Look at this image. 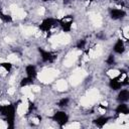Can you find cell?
<instances>
[{
  "label": "cell",
  "mask_w": 129,
  "mask_h": 129,
  "mask_svg": "<svg viewBox=\"0 0 129 129\" xmlns=\"http://www.w3.org/2000/svg\"><path fill=\"white\" fill-rule=\"evenodd\" d=\"M6 127H7V125L3 121H0V128H6Z\"/></svg>",
  "instance_id": "cell-36"
},
{
  "label": "cell",
  "mask_w": 129,
  "mask_h": 129,
  "mask_svg": "<svg viewBox=\"0 0 129 129\" xmlns=\"http://www.w3.org/2000/svg\"><path fill=\"white\" fill-rule=\"evenodd\" d=\"M6 73H8V72H7V70H6V69H4L3 67L0 66V75H3V76H4V75H6Z\"/></svg>",
  "instance_id": "cell-28"
},
{
  "label": "cell",
  "mask_w": 129,
  "mask_h": 129,
  "mask_svg": "<svg viewBox=\"0 0 129 129\" xmlns=\"http://www.w3.org/2000/svg\"><path fill=\"white\" fill-rule=\"evenodd\" d=\"M114 49H115V51L118 52V53H122V52L124 51V46H123V42H122L121 40H118V41H117V44H116L115 47H114Z\"/></svg>",
  "instance_id": "cell-11"
},
{
  "label": "cell",
  "mask_w": 129,
  "mask_h": 129,
  "mask_svg": "<svg viewBox=\"0 0 129 129\" xmlns=\"http://www.w3.org/2000/svg\"><path fill=\"white\" fill-rule=\"evenodd\" d=\"M56 87H57V89L59 91H64V90H67V88H68V84H67V82L64 80H60V81L57 82Z\"/></svg>",
  "instance_id": "cell-9"
},
{
  "label": "cell",
  "mask_w": 129,
  "mask_h": 129,
  "mask_svg": "<svg viewBox=\"0 0 129 129\" xmlns=\"http://www.w3.org/2000/svg\"><path fill=\"white\" fill-rule=\"evenodd\" d=\"M64 14H66V13H64V11H63V10H60V11H59V17H60V18L64 17Z\"/></svg>",
  "instance_id": "cell-34"
},
{
  "label": "cell",
  "mask_w": 129,
  "mask_h": 129,
  "mask_svg": "<svg viewBox=\"0 0 129 129\" xmlns=\"http://www.w3.org/2000/svg\"><path fill=\"white\" fill-rule=\"evenodd\" d=\"M68 102H69L68 99H62V100L60 101V106H67Z\"/></svg>",
  "instance_id": "cell-26"
},
{
  "label": "cell",
  "mask_w": 129,
  "mask_h": 129,
  "mask_svg": "<svg viewBox=\"0 0 129 129\" xmlns=\"http://www.w3.org/2000/svg\"><path fill=\"white\" fill-rule=\"evenodd\" d=\"M123 33H124V37H125V39H127V38L129 37V34H128V26H126V27L124 28Z\"/></svg>",
  "instance_id": "cell-27"
},
{
  "label": "cell",
  "mask_w": 129,
  "mask_h": 129,
  "mask_svg": "<svg viewBox=\"0 0 129 129\" xmlns=\"http://www.w3.org/2000/svg\"><path fill=\"white\" fill-rule=\"evenodd\" d=\"M117 112L120 113V114H127V113H128V108H127V106H126L125 104L120 105V106L117 108Z\"/></svg>",
  "instance_id": "cell-15"
},
{
  "label": "cell",
  "mask_w": 129,
  "mask_h": 129,
  "mask_svg": "<svg viewBox=\"0 0 129 129\" xmlns=\"http://www.w3.org/2000/svg\"><path fill=\"white\" fill-rule=\"evenodd\" d=\"M99 97H100V95H99L98 90L93 89L87 94V96L83 97V98L80 100V103L84 107H88V106H91L92 104H94L98 101Z\"/></svg>",
  "instance_id": "cell-2"
},
{
  "label": "cell",
  "mask_w": 129,
  "mask_h": 129,
  "mask_svg": "<svg viewBox=\"0 0 129 129\" xmlns=\"http://www.w3.org/2000/svg\"><path fill=\"white\" fill-rule=\"evenodd\" d=\"M39 87H38V86H32V87H31V90H32V92H38L39 91Z\"/></svg>",
  "instance_id": "cell-29"
},
{
  "label": "cell",
  "mask_w": 129,
  "mask_h": 129,
  "mask_svg": "<svg viewBox=\"0 0 129 129\" xmlns=\"http://www.w3.org/2000/svg\"><path fill=\"white\" fill-rule=\"evenodd\" d=\"M88 61H89V57H88V56H84V57H83L82 63H86V62H88Z\"/></svg>",
  "instance_id": "cell-35"
},
{
  "label": "cell",
  "mask_w": 129,
  "mask_h": 129,
  "mask_svg": "<svg viewBox=\"0 0 129 129\" xmlns=\"http://www.w3.org/2000/svg\"><path fill=\"white\" fill-rule=\"evenodd\" d=\"M18 60V58L15 56V55H10V56H8V58H7V61L9 62V63H15L16 61Z\"/></svg>",
  "instance_id": "cell-21"
},
{
  "label": "cell",
  "mask_w": 129,
  "mask_h": 129,
  "mask_svg": "<svg viewBox=\"0 0 129 129\" xmlns=\"http://www.w3.org/2000/svg\"><path fill=\"white\" fill-rule=\"evenodd\" d=\"M26 73L28 75V77L29 78H32V77H34L35 76V68L34 67H32V66H28L26 68Z\"/></svg>",
  "instance_id": "cell-13"
},
{
  "label": "cell",
  "mask_w": 129,
  "mask_h": 129,
  "mask_svg": "<svg viewBox=\"0 0 129 129\" xmlns=\"http://www.w3.org/2000/svg\"><path fill=\"white\" fill-rule=\"evenodd\" d=\"M32 122H33L34 124H38V123H39V121H38L37 118H34V119H32Z\"/></svg>",
  "instance_id": "cell-37"
},
{
  "label": "cell",
  "mask_w": 129,
  "mask_h": 129,
  "mask_svg": "<svg viewBox=\"0 0 129 129\" xmlns=\"http://www.w3.org/2000/svg\"><path fill=\"white\" fill-rule=\"evenodd\" d=\"M14 92H15V89H14V88H10V89H8V94H9V95H13Z\"/></svg>",
  "instance_id": "cell-33"
},
{
  "label": "cell",
  "mask_w": 129,
  "mask_h": 129,
  "mask_svg": "<svg viewBox=\"0 0 129 129\" xmlns=\"http://www.w3.org/2000/svg\"><path fill=\"white\" fill-rule=\"evenodd\" d=\"M107 63H108V64H113V63H114V57H113V56H110L109 59L107 60Z\"/></svg>",
  "instance_id": "cell-30"
},
{
  "label": "cell",
  "mask_w": 129,
  "mask_h": 129,
  "mask_svg": "<svg viewBox=\"0 0 129 129\" xmlns=\"http://www.w3.org/2000/svg\"><path fill=\"white\" fill-rule=\"evenodd\" d=\"M2 22V19H1V17H0V23H1Z\"/></svg>",
  "instance_id": "cell-41"
},
{
  "label": "cell",
  "mask_w": 129,
  "mask_h": 129,
  "mask_svg": "<svg viewBox=\"0 0 129 129\" xmlns=\"http://www.w3.org/2000/svg\"><path fill=\"white\" fill-rule=\"evenodd\" d=\"M128 97H129V93L127 90H123L121 91V93L119 94V100L121 101H126L128 99Z\"/></svg>",
  "instance_id": "cell-17"
},
{
  "label": "cell",
  "mask_w": 129,
  "mask_h": 129,
  "mask_svg": "<svg viewBox=\"0 0 129 129\" xmlns=\"http://www.w3.org/2000/svg\"><path fill=\"white\" fill-rule=\"evenodd\" d=\"M45 11H46L45 8H44V7H40L39 10H38V13H39L40 15H44V14H45Z\"/></svg>",
  "instance_id": "cell-32"
},
{
  "label": "cell",
  "mask_w": 129,
  "mask_h": 129,
  "mask_svg": "<svg viewBox=\"0 0 129 129\" xmlns=\"http://www.w3.org/2000/svg\"><path fill=\"white\" fill-rule=\"evenodd\" d=\"M44 1H47V0H44Z\"/></svg>",
  "instance_id": "cell-42"
},
{
  "label": "cell",
  "mask_w": 129,
  "mask_h": 129,
  "mask_svg": "<svg viewBox=\"0 0 129 129\" xmlns=\"http://www.w3.org/2000/svg\"><path fill=\"white\" fill-rule=\"evenodd\" d=\"M125 15V13L122 11L121 9H114L112 10V18L117 19V18H121Z\"/></svg>",
  "instance_id": "cell-10"
},
{
  "label": "cell",
  "mask_w": 129,
  "mask_h": 129,
  "mask_svg": "<svg viewBox=\"0 0 129 129\" xmlns=\"http://www.w3.org/2000/svg\"><path fill=\"white\" fill-rule=\"evenodd\" d=\"M1 19L4 20V21H11L12 20V17L10 15H7V14H1Z\"/></svg>",
  "instance_id": "cell-23"
},
{
  "label": "cell",
  "mask_w": 129,
  "mask_h": 129,
  "mask_svg": "<svg viewBox=\"0 0 129 129\" xmlns=\"http://www.w3.org/2000/svg\"><path fill=\"white\" fill-rule=\"evenodd\" d=\"M90 19L93 21V23L96 26H100L102 23V18L99 14H96V13H91L90 14Z\"/></svg>",
  "instance_id": "cell-7"
},
{
  "label": "cell",
  "mask_w": 129,
  "mask_h": 129,
  "mask_svg": "<svg viewBox=\"0 0 129 129\" xmlns=\"http://www.w3.org/2000/svg\"><path fill=\"white\" fill-rule=\"evenodd\" d=\"M36 29L34 27H26L23 29V33L25 35H32V34H35Z\"/></svg>",
  "instance_id": "cell-14"
},
{
  "label": "cell",
  "mask_w": 129,
  "mask_h": 129,
  "mask_svg": "<svg viewBox=\"0 0 129 129\" xmlns=\"http://www.w3.org/2000/svg\"><path fill=\"white\" fill-rule=\"evenodd\" d=\"M30 83H31V81H30V78H28V79H23L20 85L22 86V87H24V86H27V85H28V84H30Z\"/></svg>",
  "instance_id": "cell-25"
},
{
  "label": "cell",
  "mask_w": 129,
  "mask_h": 129,
  "mask_svg": "<svg viewBox=\"0 0 129 129\" xmlns=\"http://www.w3.org/2000/svg\"><path fill=\"white\" fill-rule=\"evenodd\" d=\"M55 119H56L59 123L64 124V122L68 120V117H67V115L64 114V112H59V113H57V114L55 115Z\"/></svg>",
  "instance_id": "cell-8"
},
{
  "label": "cell",
  "mask_w": 129,
  "mask_h": 129,
  "mask_svg": "<svg viewBox=\"0 0 129 129\" xmlns=\"http://www.w3.org/2000/svg\"><path fill=\"white\" fill-rule=\"evenodd\" d=\"M107 121V118H104V117H101V118H98V119L96 120V124L99 125V126H105V123Z\"/></svg>",
  "instance_id": "cell-20"
},
{
  "label": "cell",
  "mask_w": 129,
  "mask_h": 129,
  "mask_svg": "<svg viewBox=\"0 0 129 129\" xmlns=\"http://www.w3.org/2000/svg\"><path fill=\"white\" fill-rule=\"evenodd\" d=\"M1 67H3L4 69H6L7 72H8V71H10V69H11V63H9V62L8 63H4L3 62V63H1Z\"/></svg>",
  "instance_id": "cell-22"
},
{
  "label": "cell",
  "mask_w": 129,
  "mask_h": 129,
  "mask_svg": "<svg viewBox=\"0 0 129 129\" xmlns=\"http://www.w3.org/2000/svg\"><path fill=\"white\" fill-rule=\"evenodd\" d=\"M99 111H100L101 113H105V109H104V108H100Z\"/></svg>",
  "instance_id": "cell-40"
},
{
  "label": "cell",
  "mask_w": 129,
  "mask_h": 129,
  "mask_svg": "<svg viewBox=\"0 0 129 129\" xmlns=\"http://www.w3.org/2000/svg\"><path fill=\"white\" fill-rule=\"evenodd\" d=\"M80 123H78V122H74V123H72V124H70L68 127L69 128H73V129H78V128H80Z\"/></svg>",
  "instance_id": "cell-24"
},
{
  "label": "cell",
  "mask_w": 129,
  "mask_h": 129,
  "mask_svg": "<svg viewBox=\"0 0 129 129\" xmlns=\"http://www.w3.org/2000/svg\"><path fill=\"white\" fill-rule=\"evenodd\" d=\"M110 85H111V87H112L114 90H117V89H119V88L121 87V83L118 81V80H114V79L111 81Z\"/></svg>",
  "instance_id": "cell-19"
},
{
  "label": "cell",
  "mask_w": 129,
  "mask_h": 129,
  "mask_svg": "<svg viewBox=\"0 0 129 129\" xmlns=\"http://www.w3.org/2000/svg\"><path fill=\"white\" fill-rule=\"evenodd\" d=\"M5 40H6L7 42H11V41H12V40H11V38H10V37H6V38H5Z\"/></svg>",
  "instance_id": "cell-38"
},
{
  "label": "cell",
  "mask_w": 129,
  "mask_h": 129,
  "mask_svg": "<svg viewBox=\"0 0 129 129\" xmlns=\"http://www.w3.org/2000/svg\"><path fill=\"white\" fill-rule=\"evenodd\" d=\"M71 40V37L69 34L67 33H60L58 35H56L55 37H52L50 39V41L53 44V47H56L58 45H64L68 44V42Z\"/></svg>",
  "instance_id": "cell-3"
},
{
  "label": "cell",
  "mask_w": 129,
  "mask_h": 129,
  "mask_svg": "<svg viewBox=\"0 0 129 129\" xmlns=\"http://www.w3.org/2000/svg\"><path fill=\"white\" fill-rule=\"evenodd\" d=\"M85 75H86V73L83 70H81V69L76 70L74 72V74L72 75V77H71V84L73 86H77L78 84L81 83V81L85 77Z\"/></svg>",
  "instance_id": "cell-4"
},
{
  "label": "cell",
  "mask_w": 129,
  "mask_h": 129,
  "mask_svg": "<svg viewBox=\"0 0 129 129\" xmlns=\"http://www.w3.org/2000/svg\"><path fill=\"white\" fill-rule=\"evenodd\" d=\"M59 72L55 69H45L44 71H41L38 75V80L45 84L50 83L55 80V78L58 76Z\"/></svg>",
  "instance_id": "cell-1"
},
{
  "label": "cell",
  "mask_w": 129,
  "mask_h": 129,
  "mask_svg": "<svg viewBox=\"0 0 129 129\" xmlns=\"http://www.w3.org/2000/svg\"><path fill=\"white\" fill-rule=\"evenodd\" d=\"M81 53V51L80 50H78V51H72V52H70L69 55L67 56V58H66V60H64V66H67V67H71L72 64L76 62V60H77V58H78V56Z\"/></svg>",
  "instance_id": "cell-5"
},
{
  "label": "cell",
  "mask_w": 129,
  "mask_h": 129,
  "mask_svg": "<svg viewBox=\"0 0 129 129\" xmlns=\"http://www.w3.org/2000/svg\"><path fill=\"white\" fill-rule=\"evenodd\" d=\"M102 106H103V107H107V106H108V103H107V102H103V103H102Z\"/></svg>",
  "instance_id": "cell-39"
},
{
  "label": "cell",
  "mask_w": 129,
  "mask_h": 129,
  "mask_svg": "<svg viewBox=\"0 0 129 129\" xmlns=\"http://www.w3.org/2000/svg\"><path fill=\"white\" fill-rule=\"evenodd\" d=\"M41 55H42V60H44L45 62H48V61H51V60H52L51 55H50L49 52H48V51L41 50Z\"/></svg>",
  "instance_id": "cell-18"
},
{
  "label": "cell",
  "mask_w": 129,
  "mask_h": 129,
  "mask_svg": "<svg viewBox=\"0 0 129 129\" xmlns=\"http://www.w3.org/2000/svg\"><path fill=\"white\" fill-rule=\"evenodd\" d=\"M53 24V20L51 19H48L46 21H44V23L41 24V29H44V30H48Z\"/></svg>",
  "instance_id": "cell-12"
},
{
  "label": "cell",
  "mask_w": 129,
  "mask_h": 129,
  "mask_svg": "<svg viewBox=\"0 0 129 129\" xmlns=\"http://www.w3.org/2000/svg\"><path fill=\"white\" fill-rule=\"evenodd\" d=\"M107 74H108V76L110 78L115 79V78H117L120 75V72L118 70H110V71H108V73H107Z\"/></svg>",
  "instance_id": "cell-16"
},
{
  "label": "cell",
  "mask_w": 129,
  "mask_h": 129,
  "mask_svg": "<svg viewBox=\"0 0 129 129\" xmlns=\"http://www.w3.org/2000/svg\"><path fill=\"white\" fill-rule=\"evenodd\" d=\"M10 11L12 12V15L18 19L24 18L25 17V12L24 10H22L21 8H18L16 5H11L10 6Z\"/></svg>",
  "instance_id": "cell-6"
},
{
  "label": "cell",
  "mask_w": 129,
  "mask_h": 129,
  "mask_svg": "<svg viewBox=\"0 0 129 129\" xmlns=\"http://www.w3.org/2000/svg\"><path fill=\"white\" fill-rule=\"evenodd\" d=\"M9 102L7 101V100H4V101H1L0 102V105H2V106H9Z\"/></svg>",
  "instance_id": "cell-31"
}]
</instances>
